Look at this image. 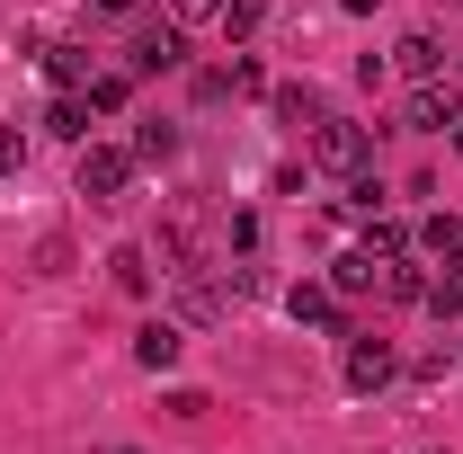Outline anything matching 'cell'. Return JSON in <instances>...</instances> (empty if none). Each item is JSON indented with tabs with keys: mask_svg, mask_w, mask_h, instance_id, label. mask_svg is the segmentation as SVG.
<instances>
[{
	"mask_svg": "<svg viewBox=\"0 0 463 454\" xmlns=\"http://www.w3.org/2000/svg\"><path fill=\"white\" fill-rule=\"evenodd\" d=\"M71 187H80L90 205H116V196L134 187V152H125V143H80V170H71Z\"/></svg>",
	"mask_w": 463,
	"mask_h": 454,
	"instance_id": "cell-1",
	"label": "cell"
},
{
	"mask_svg": "<svg viewBox=\"0 0 463 454\" xmlns=\"http://www.w3.org/2000/svg\"><path fill=\"white\" fill-rule=\"evenodd\" d=\"M170 277H178V321H223L232 312V268L187 259V268H170Z\"/></svg>",
	"mask_w": 463,
	"mask_h": 454,
	"instance_id": "cell-2",
	"label": "cell"
},
{
	"mask_svg": "<svg viewBox=\"0 0 463 454\" xmlns=\"http://www.w3.org/2000/svg\"><path fill=\"white\" fill-rule=\"evenodd\" d=\"M365 152H374L365 125H347V116H321V125H312V161H321L330 178H356V170H365Z\"/></svg>",
	"mask_w": 463,
	"mask_h": 454,
	"instance_id": "cell-3",
	"label": "cell"
},
{
	"mask_svg": "<svg viewBox=\"0 0 463 454\" xmlns=\"http://www.w3.org/2000/svg\"><path fill=\"white\" fill-rule=\"evenodd\" d=\"M455 90H446V80H410V99H402V125L410 134H446V125H455Z\"/></svg>",
	"mask_w": 463,
	"mask_h": 454,
	"instance_id": "cell-4",
	"label": "cell"
},
{
	"mask_svg": "<svg viewBox=\"0 0 463 454\" xmlns=\"http://www.w3.org/2000/svg\"><path fill=\"white\" fill-rule=\"evenodd\" d=\"M125 62H134V71H178V62H187V36H178V27H143Z\"/></svg>",
	"mask_w": 463,
	"mask_h": 454,
	"instance_id": "cell-5",
	"label": "cell"
},
{
	"mask_svg": "<svg viewBox=\"0 0 463 454\" xmlns=\"http://www.w3.org/2000/svg\"><path fill=\"white\" fill-rule=\"evenodd\" d=\"M383 383H392V347L356 339V347H347V393H383Z\"/></svg>",
	"mask_w": 463,
	"mask_h": 454,
	"instance_id": "cell-6",
	"label": "cell"
},
{
	"mask_svg": "<svg viewBox=\"0 0 463 454\" xmlns=\"http://www.w3.org/2000/svg\"><path fill=\"white\" fill-rule=\"evenodd\" d=\"M178 347H187V339H178V321H143V330H134V365L170 374V365H178Z\"/></svg>",
	"mask_w": 463,
	"mask_h": 454,
	"instance_id": "cell-7",
	"label": "cell"
},
{
	"mask_svg": "<svg viewBox=\"0 0 463 454\" xmlns=\"http://www.w3.org/2000/svg\"><path fill=\"white\" fill-rule=\"evenodd\" d=\"M392 62H402L410 80H446V45H437V36H402V45H392Z\"/></svg>",
	"mask_w": 463,
	"mask_h": 454,
	"instance_id": "cell-8",
	"label": "cell"
},
{
	"mask_svg": "<svg viewBox=\"0 0 463 454\" xmlns=\"http://www.w3.org/2000/svg\"><path fill=\"white\" fill-rule=\"evenodd\" d=\"M374 285H383L392 303H419V294H428V268H419V259L402 250V259H383V277H374Z\"/></svg>",
	"mask_w": 463,
	"mask_h": 454,
	"instance_id": "cell-9",
	"label": "cell"
},
{
	"mask_svg": "<svg viewBox=\"0 0 463 454\" xmlns=\"http://www.w3.org/2000/svg\"><path fill=\"white\" fill-rule=\"evenodd\" d=\"M294 321H312V330H339V294H330V285H294Z\"/></svg>",
	"mask_w": 463,
	"mask_h": 454,
	"instance_id": "cell-10",
	"label": "cell"
},
{
	"mask_svg": "<svg viewBox=\"0 0 463 454\" xmlns=\"http://www.w3.org/2000/svg\"><path fill=\"white\" fill-rule=\"evenodd\" d=\"M277 116H286V125H321V90H312V80H286V90H277Z\"/></svg>",
	"mask_w": 463,
	"mask_h": 454,
	"instance_id": "cell-11",
	"label": "cell"
},
{
	"mask_svg": "<svg viewBox=\"0 0 463 454\" xmlns=\"http://www.w3.org/2000/svg\"><path fill=\"white\" fill-rule=\"evenodd\" d=\"M214 27H223L232 45H250V36L268 27V0H223V18H214Z\"/></svg>",
	"mask_w": 463,
	"mask_h": 454,
	"instance_id": "cell-12",
	"label": "cell"
},
{
	"mask_svg": "<svg viewBox=\"0 0 463 454\" xmlns=\"http://www.w3.org/2000/svg\"><path fill=\"white\" fill-rule=\"evenodd\" d=\"M45 71H54L62 90H80L90 80V45H45Z\"/></svg>",
	"mask_w": 463,
	"mask_h": 454,
	"instance_id": "cell-13",
	"label": "cell"
},
{
	"mask_svg": "<svg viewBox=\"0 0 463 454\" xmlns=\"http://www.w3.org/2000/svg\"><path fill=\"white\" fill-rule=\"evenodd\" d=\"M45 125H54L62 143H80V134H90V108H80V90H62L54 108H45Z\"/></svg>",
	"mask_w": 463,
	"mask_h": 454,
	"instance_id": "cell-14",
	"label": "cell"
},
{
	"mask_svg": "<svg viewBox=\"0 0 463 454\" xmlns=\"http://www.w3.org/2000/svg\"><path fill=\"white\" fill-rule=\"evenodd\" d=\"M383 277V268H374V259H365V250H347L339 268H330V294H365V285Z\"/></svg>",
	"mask_w": 463,
	"mask_h": 454,
	"instance_id": "cell-15",
	"label": "cell"
},
{
	"mask_svg": "<svg viewBox=\"0 0 463 454\" xmlns=\"http://www.w3.org/2000/svg\"><path fill=\"white\" fill-rule=\"evenodd\" d=\"M108 277L125 285V294H152V259H143V250H116V259H108Z\"/></svg>",
	"mask_w": 463,
	"mask_h": 454,
	"instance_id": "cell-16",
	"label": "cell"
},
{
	"mask_svg": "<svg viewBox=\"0 0 463 454\" xmlns=\"http://www.w3.org/2000/svg\"><path fill=\"white\" fill-rule=\"evenodd\" d=\"M125 99H134V71H99V80H90V108L99 116H116Z\"/></svg>",
	"mask_w": 463,
	"mask_h": 454,
	"instance_id": "cell-17",
	"label": "cell"
},
{
	"mask_svg": "<svg viewBox=\"0 0 463 454\" xmlns=\"http://www.w3.org/2000/svg\"><path fill=\"white\" fill-rule=\"evenodd\" d=\"M437 321H463V277H428V294H419Z\"/></svg>",
	"mask_w": 463,
	"mask_h": 454,
	"instance_id": "cell-18",
	"label": "cell"
},
{
	"mask_svg": "<svg viewBox=\"0 0 463 454\" xmlns=\"http://www.w3.org/2000/svg\"><path fill=\"white\" fill-rule=\"evenodd\" d=\"M170 152H178L170 125H143V134H134V161H170Z\"/></svg>",
	"mask_w": 463,
	"mask_h": 454,
	"instance_id": "cell-19",
	"label": "cell"
},
{
	"mask_svg": "<svg viewBox=\"0 0 463 454\" xmlns=\"http://www.w3.org/2000/svg\"><path fill=\"white\" fill-rule=\"evenodd\" d=\"M402 250H410V241L392 223H365V259H402Z\"/></svg>",
	"mask_w": 463,
	"mask_h": 454,
	"instance_id": "cell-20",
	"label": "cell"
},
{
	"mask_svg": "<svg viewBox=\"0 0 463 454\" xmlns=\"http://www.w3.org/2000/svg\"><path fill=\"white\" fill-rule=\"evenodd\" d=\"M223 250H241V259H250V250H259V223H250V214H232V223H223Z\"/></svg>",
	"mask_w": 463,
	"mask_h": 454,
	"instance_id": "cell-21",
	"label": "cell"
},
{
	"mask_svg": "<svg viewBox=\"0 0 463 454\" xmlns=\"http://www.w3.org/2000/svg\"><path fill=\"white\" fill-rule=\"evenodd\" d=\"M18 161H27V134H18V125H0V178L18 170Z\"/></svg>",
	"mask_w": 463,
	"mask_h": 454,
	"instance_id": "cell-22",
	"label": "cell"
},
{
	"mask_svg": "<svg viewBox=\"0 0 463 454\" xmlns=\"http://www.w3.org/2000/svg\"><path fill=\"white\" fill-rule=\"evenodd\" d=\"M178 9V27H205V18H223V0H170Z\"/></svg>",
	"mask_w": 463,
	"mask_h": 454,
	"instance_id": "cell-23",
	"label": "cell"
},
{
	"mask_svg": "<svg viewBox=\"0 0 463 454\" xmlns=\"http://www.w3.org/2000/svg\"><path fill=\"white\" fill-rule=\"evenodd\" d=\"M339 9H347V18H365V9H374V0H339Z\"/></svg>",
	"mask_w": 463,
	"mask_h": 454,
	"instance_id": "cell-24",
	"label": "cell"
},
{
	"mask_svg": "<svg viewBox=\"0 0 463 454\" xmlns=\"http://www.w3.org/2000/svg\"><path fill=\"white\" fill-rule=\"evenodd\" d=\"M446 143H455V152H463V116H455V125H446Z\"/></svg>",
	"mask_w": 463,
	"mask_h": 454,
	"instance_id": "cell-25",
	"label": "cell"
},
{
	"mask_svg": "<svg viewBox=\"0 0 463 454\" xmlns=\"http://www.w3.org/2000/svg\"><path fill=\"white\" fill-rule=\"evenodd\" d=\"M99 9H116V18H125V9H134V0H99Z\"/></svg>",
	"mask_w": 463,
	"mask_h": 454,
	"instance_id": "cell-26",
	"label": "cell"
},
{
	"mask_svg": "<svg viewBox=\"0 0 463 454\" xmlns=\"http://www.w3.org/2000/svg\"><path fill=\"white\" fill-rule=\"evenodd\" d=\"M125 454H134V446H125Z\"/></svg>",
	"mask_w": 463,
	"mask_h": 454,
	"instance_id": "cell-27",
	"label": "cell"
}]
</instances>
